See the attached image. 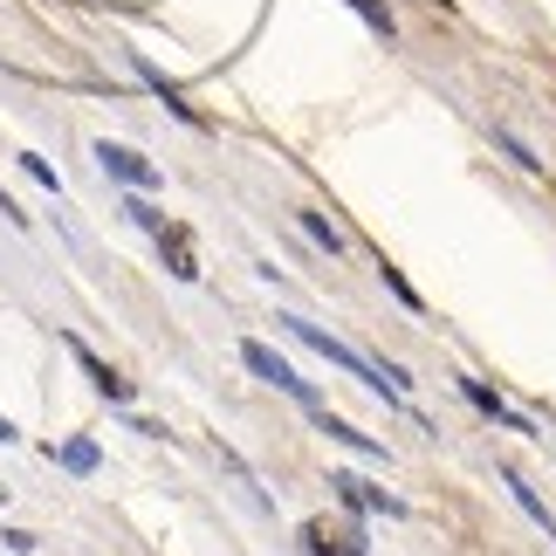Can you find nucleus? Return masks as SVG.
<instances>
[{
    "label": "nucleus",
    "instance_id": "nucleus-1",
    "mask_svg": "<svg viewBox=\"0 0 556 556\" xmlns=\"http://www.w3.org/2000/svg\"><path fill=\"white\" fill-rule=\"evenodd\" d=\"M282 330L295 337V344H309V351H324V357H330V365H337V371H351V378H365V384H371V392H378V399H405V392H392V384H384V378H378V365H365V357H357L351 344H337V337H330V330H316V324H303V316H282Z\"/></svg>",
    "mask_w": 556,
    "mask_h": 556
},
{
    "label": "nucleus",
    "instance_id": "nucleus-2",
    "mask_svg": "<svg viewBox=\"0 0 556 556\" xmlns=\"http://www.w3.org/2000/svg\"><path fill=\"white\" fill-rule=\"evenodd\" d=\"M241 365H248L254 378H262V384H275V392H289V399H303V405H316V392H309V378H295V365H289V357H275L268 344H254V337H248V344H241Z\"/></svg>",
    "mask_w": 556,
    "mask_h": 556
},
{
    "label": "nucleus",
    "instance_id": "nucleus-3",
    "mask_svg": "<svg viewBox=\"0 0 556 556\" xmlns=\"http://www.w3.org/2000/svg\"><path fill=\"white\" fill-rule=\"evenodd\" d=\"M97 165H103L117 186H138V192L159 186V165L144 159V152H131V144H111V138H103V144H97Z\"/></svg>",
    "mask_w": 556,
    "mask_h": 556
},
{
    "label": "nucleus",
    "instance_id": "nucleus-4",
    "mask_svg": "<svg viewBox=\"0 0 556 556\" xmlns=\"http://www.w3.org/2000/svg\"><path fill=\"white\" fill-rule=\"evenodd\" d=\"M330 488H337V502H344V508H357V516H405L399 495H384V488L357 481V475H330Z\"/></svg>",
    "mask_w": 556,
    "mask_h": 556
},
{
    "label": "nucleus",
    "instance_id": "nucleus-5",
    "mask_svg": "<svg viewBox=\"0 0 556 556\" xmlns=\"http://www.w3.org/2000/svg\"><path fill=\"white\" fill-rule=\"evenodd\" d=\"M70 351H76V365L83 371H90V384H97V392L103 399H111V405H131V378H117L111 365H103V357L90 351V344H83V337H70Z\"/></svg>",
    "mask_w": 556,
    "mask_h": 556
},
{
    "label": "nucleus",
    "instance_id": "nucleus-6",
    "mask_svg": "<svg viewBox=\"0 0 556 556\" xmlns=\"http://www.w3.org/2000/svg\"><path fill=\"white\" fill-rule=\"evenodd\" d=\"M309 413H316V426H324V433H330L337 446H351V454H365V460H378V467H384V440H371V433H357L351 419H337V413H324V405H309Z\"/></svg>",
    "mask_w": 556,
    "mask_h": 556
},
{
    "label": "nucleus",
    "instance_id": "nucleus-7",
    "mask_svg": "<svg viewBox=\"0 0 556 556\" xmlns=\"http://www.w3.org/2000/svg\"><path fill=\"white\" fill-rule=\"evenodd\" d=\"M138 76H144V90H152V97H165V111H173L179 124H192V131H206V117H200V111H192V103L179 97V83H165V76H159L144 55H138Z\"/></svg>",
    "mask_w": 556,
    "mask_h": 556
},
{
    "label": "nucleus",
    "instance_id": "nucleus-8",
    "mask_svg": "<svg viewBox=\"0 0 556 556\" xmlns=\"http://www.w3.org/2000/svg\"><path fill=\"white\" fill-rule=\"evenodd\" d=\"M460 392H467V399H475V405H481V413H488V419H495V426H508V433H529V419H522V413H508V405H502L495 392H488V384H481V378H460Z\"/></svg>",
    "mask_w": 556,
    "mask_h": 556
},
{
    "label": "nucleus",
    "instance_id": "nucleus-9",
    "mask_svg": "<svg viewBox=\"0 0 556 556\" xmlns=\"http://www.w3.org/2000/svg\"><path fill=\"white\" fill-rule=\"evenodd\" d=\"M159 248H165V268H173L179 282H200V262L186 254V233H179V227H165V233H159Z\"/></svg>",
    "mask_w": 556,
    "mask_h": 556
},
{
    "label": "nucleus",
    "instance_id": "nucleus-10",
    "mask_svg": "<svg viewBox=\"0 0 556 556\" xmlns=\"http://www.w3.org/2000/svg\"><path fill=\"white\" fill-rule=\"evenodd\" d=\"M295 220H303V233H309V241H316V248H330V254H344V233H337V227L324 220V213H295Z\"/></svg>",
    "mask_w": 556,
    "mask_h": 556
},
{
    "label": "nucleus",
    "instance_id": "nucleus-11",
    "mask_svg": "<svg viewBox=\"0 0 556 556\" xmlns=\"http://www.w3.org/2000/svg\"><path fill=\"white\" fill-rule=\"evenodd\" d=\"M344 8L365 14V28H371L378 41H392V8H384V0H344Z\"/></svg>",
    "mask_w": 556,
    "mask_h": 556
},
{
    "label": "nucleus",
    "instance_id": "nucleus-12",
    "mask_svg": "<svg viewBox=\"0 0 556 556\" xmlns=\"http://www.w3.org/2000/svg\"><path fill=\"white\" fill-rule=\"evenodd\" d=\"M378 275H384V289H392V295H399L405 309H426V303H419V289L405 282V268H392V262H384V254H378Z\"/></svg>",
    "mask_w": 556,
    "mask_h": 556
},
{
    "label": "nucleus",
    "instance_id": "nucleus-13",
    "mask_svg": "<svg viewBox=\"0 0 556 556\" xmlns=\"http://www.w3.org/2000/svg\"><path fill=\"white\" fill-rule=\"evenodd\" d=\"M62 467L70 475H97V440H70L62 446Z\"/></svg>",
    "mask_w": 556,
    "mask_h": 556
},
{
    "label": "nucleus",
    "instance_id": "nucleus-14",
    "mask_svg": "<svg viewBox=\"0 0 556 556\" xmlns=\"http://www.w3.org/2000/svg\"><path fill=\"white\" fill-rule=\"evenodd\" d=\"M495 138H502V152H508V159H516V165H522V173H543V159H536V152H529V144H522V138H508V131H495Z\"/></svg>",
    "mask_w": 556,
    "mask_h": 556
},
{
    "label": "nucleus",
    "instance_id": "nucleus-15",
    "mask_svg": "<svg viewBox=\"0 0 556 556\" xmlns=\"http://www.w3.org/2000/svg\"><path fill=\"white\" fill-rule=\"evenodd\" d=\"M21 165H28V179H41L49 192H62V179H55V165L49 159H35V152H21Z\"/></svg>",
    "mask_w": 556,
    "mask_h": 556
},
{
    "label": "nucleus",
    "instance_id": "nucleus-16",
    "mask_svg": "<svg viewBox=\"0 0 556 556\" xmlns=\"http://www.w3.org/2000/svg\"><path fill=\"white\" fill-rule=\"evenodd\" d=\"M124 213H131V220H138V227H152V233H165V227H173V220H165V213H159V206H144V200H131V206H124Z\"/></svg>",
    "mask_w": 556,
    "mask_h": 556
},
{
    "label": "nucleus",
    "instance_id": "nucleus-17",
    "mask_svg": "<svg viewBox=\"0 0 556 556\" xmlns=\"http://www.w3.org/2000/svg\"><path fill=\"white\" fill-rule=\"evenodd\" d=\"M8 440H14V426H8V419H0V446H8Z\"/></svg>",
    "mask_w": 556,
    "mask_h": 556
}]
</instances>
